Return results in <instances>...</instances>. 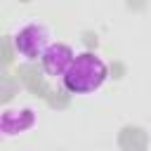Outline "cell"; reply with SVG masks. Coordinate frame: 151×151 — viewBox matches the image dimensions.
Returning <instances> with one entry per match:
<instances>
[{
	"label": "cell",
	"instance_id": "6da1fadb",
	"mask_svg": "<svg viewBox=\"0 0 151 151\" xmlns=\"http://www.w3.org/2000/svg\"><path fill=\"white\" fill-rule=\"evenodd\" d=\"M109 80V66L97 52H80L76 54L73 64L68 66L61 85L68 94H94Z\"/></svg>",
	"mask_w": 151,
	"mask_h": 151
},
{
	"label": "cell",
	"instance_id": "7a4b0ae2",
	"mask_svg": "<svg viewBox=\"0 0 151 151\" xmlns=\"http://www.w3.org/2000/svg\"><path fill=\"white\" fill-rule=\"evenodd\" d=\"M50 45H52V31L40 21H26L12 33V47L26 61L40 59Z\"/></svg>",
	"mask_w": 151,
	"mask_h": 151
},
{
	"label": "cell",
	"instance_id": "3957f363",
	"mask_svg": "<svg viewBox=\"0 0 151 151\" xmlns=\"http://www.w3.org/2000/svg\"><path fill=\"white\" fill-rule=\"evenodd\" d=\"M76 59V52L71 45L66 42H52L47 47V52L40 57V64H42V71L50 76V78H64L68 66L73 64Z\"/></svg>",
	"mask_w": 151,
	"mask_h": 151
},
{
	"label": "cell",
	"instance_id": "277c9868",
	"mask_svg": "<svg viewBox=\"0 0 151 151\" xmlns=\"http://www.w3.org/2000/svg\"><path fill=\"white\" fill-rule=\"evenodd\" d=\"M38 123V113L31 106H21V109H7L2 113V132L5 137H14V134H24L28 130H33Z\"/></svg>",
	"mask_w": 151,
	"mask_h": 151
}]
</instances>
